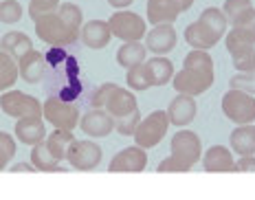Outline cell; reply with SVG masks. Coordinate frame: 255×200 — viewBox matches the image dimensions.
<instances>
[{"label":"cell","mask_w":255,"mask_h":200,"mask_svg":"<svg viewBox=\"0 0 255 200\" xmlns=\"http://www.w3.org/2000/svg\"><path fill=\"white\" fill-rule=\"evenodd\" d=\"M229 31V20L222 9L218 7H207L203 13L198 15L196 22L187 24L185 29V42L191 49H214V46L227 35Z\"/></svg>","instance_id":"1"},{"label":"cell","mask_w":255,"mask_h":200,"mask_svg":"<svg viewBox=\"0 0 255 200\" xmlns=\"http://www.w3.org/2000/svg\"><path fill=\"white\" fill-rule=\"evenodd\" d=\"M222 11H225L231 27L255 24V4H253V0H225Z\"/></svg>","instance_id":"21"},{"label":"cell","mask_w":255,"mask_h":200,"mask_svg":"<svg viewBox=\"0 0 255 200\" xmlns=\"http://www.w3.org/2000/svg\"><path fill=\"white\" fill-rule=\"evenodd\" d=\"M229 86L236 88V91L255 95V73H240V71H238V75L231 77Z\"/></svg>","instance_id":"36"},{"label":"cell","mask_w":255,"mask_h":200,"mask_svg":"<svg viewBox=\"0 0 255 200\" xmlns=\"http://www.w3.org/2000/svg\"><path fill=\"white\" fill-rule=\"evenodd\" d=\"M102 145L88 139H73L71 147L66 152V163H71L73 170L77 172H93L102 163Z\"/></svg>","instance_id":"9"},{"label":"cell","mask_w":255,"mask_h":200,"mask_svg":"<svg viewBox=\"0 0 255 200\" xmlns=\"http://www.w3.org/2000/svg\"><path fill=\"white\" fill-rule=\"evenodd\" d=\"M42 117H44L46 123H51L53 128L60 130H75L79 125V108L75 103H68L60 97H49L44 103H42Z\"/></svg>","instance_id":"7"},{"label":"cell","mask_w":255,"mask_h":200,"mask_svg":"<svg viewBox=\"0 0 255 200\" xmlns=\"http://www.w3.org/2000/svg\"><path fill=\"white\" fill-rule=\"evenodd\" d=\"M126 84H128V88H130V91H134V93L150 91L154 84H152V77H150V71H147L145 62H143V64L132 66V68H128Z\"/></svg>","instance_id":"30"},{"label":"cell","mask_w":255,"mask_h":200,"mask_svg":"<svg viewBox=\"0 0 255 200\" xmlns=\"http://www.w3.org/2000/svg\"><path fill=\"white\" fill-rule=\"evenodd\" d=\"M79 128L93 139H102L115 130V117H110L104 108H93L79 119Z\"/></svg>","instance_id":"15"},{"label":"cell","mask_w":255,"mask_h":200,"mask_svg":"<svg viewBox=\"0 0 255 200\" xmlns=\"http://www.w3.org/2000/svg\"><path fill=\"white\" fill-rule=\"evenodd\" d=\"M178 33L174 29V22H161L145 33V46L154 55H167L176 49Z\"/></svg>","instance_id":"12"},{"label":"cell","mask_w":255,"mask_h":200,"mask_svg":"<svg viewBox=\"0 0 255 200\" xmlns=\"http://www.w3.org/2000/svg\"><path fill=\"white\" fill-rule=\"evenodd\" d=\"M0 110L11 119L42 117V103L38 99L22 91H13V88H9V91L0 95Z\"/></svg>","instance_id":"8"},{"label":"cell","mask_w":255,"mask_h":200,"mask_svg":"<svg viewBox=\"0 0 255 200\" xmlns=\"http://www.w3.org/2000/svg\"><path fill=\"white\" fill-rule=\"evenodd\" d=\"M15 141H20L22 145H38L46 139V128H44V117H22L15 119L13 128Z\"/></svg>","instance_id":"16"},{"label":"cell","mask_w":255,"mask_h":200,"mask_svg":"<svg viewBox=\"0 0 255 200\" xmlns=\"http://www.w3.org/2000/svg\"><path fill=\"white\" fill-rule=\"evenodd\" d=\"M231 152L238 156H249L255 154V123H242L229 136Z\"/></svg>","instance_id":"23"},{"label":"cell","mask_w":255,"mask_h":200,"mask_svg":"<svg viewBox=\"0 0 255 200\" xmlns=\"http://www.w3.org/2000/svg\"><path fill=\"white\" fill-rule=\"evenodd\" d=\"M167 128H169L167 112L165 110H154V112H150L145 119L139 121V125H136V130L132 136H134L136 145L150 150V147H156L163 139H165Z\"/></svg>","instance_id":"4"},{"label":"cell","mask_w":255,"mask_h":200,"mask_svg":"<svg viewBox=\"0 0 255 200\" xmlns=\"http://www.w3.org/2000/svg\"><path fill=\"white\" fill-rule=\"evenodd\" d=\"M33 170H35V167L31 165V163H18V165H13V167H11V172H13V174H15V172H29V174H31Z\"/></svg>","instance_id":"42"},{"label":"cell","mask_w":255,"mask_h":200,"mask_svg":"<svg viewBox=\"0 0 255 200\" xmlns=\"http://www.w3.org/2000/svg\"><path fill=\"white\" fill-rule=\"evenodd\" d=\"M18 71L20 80H24L26 84H40L46 75V55L31 49L18 60Z\"/></svg>","instance_id":"19"},{"label":"cell","mask_w":255,"mask_h":200,"mask_svg":"<svg viewBox=\"0 0 255 200\" xmlns=\"http://www.w3.org/2000/svg\"><path fill=\"white\" fill-rule=\"evenodd\" d=\"M15 150H18L15 139L9 132H2V130H0V172L7 170V165L13 161Z\"/></svg>","instance_id":"32"},{"label":"cell","mask_w":255,"mask_h":200,"mask_svg":"<svg viewBox=\"0 0 255 200\" xmlns=\"http://www.w3.org/2000/svg\"><path fill=\"white\" fill-rule=\"evenodd\" d=\"M227 51L231 55H238L242 51L255 49V24H247V27H231L225 35Z\"/></svg>","instance_id":"22"},{"label":"cell","mask_w":255,"mask_h":200,"mask_svg":"<svg viewBox=\"0 0 255 200\" xmlns=\"http://www.w3.org/2000/svg\"><path fill=\"white\" fill-rule=\"evenodd\" d=\"M233 57V68L240 73H255V49L251 51H242Z\"/></svg>","instance_id":"37"},{"label":"cell","mask_w":255,"mask_h":200,"mask_svg":"<svg viewBox=\"0 0 255 200\" xmlns=\"http://www.w3.org/2000/svg\"><path fill=\"white\" fill-rule=\"evenodd\" d=\"M22 18V4L18 0H0V22L15 24Z\"/></svg>","instance_id":"33"},{"label":"cell","mask_w":255,"mask_h":200,"mask_svg":"<svg viewBox=\"0 0 255 200\" xmlns=\"http://www.w3.org/2000/svg\"><path fill=\"white\" fill-rule=\"evenodd\" d=\"M147 167V154H145V147L141 145H130L126 150L117 152L113 156V161L108 163V172H130V174H136V172H143Z\"/></svg>","instance_id":"13"},{"label":"cell","mask_w":255,"mask_h":200,"mask_svg":"<svg viewBox=\"0 0 255 200\" xmlns=\"http://www.w3.org/2000/svg\"><path fill=\"white\" fill-rule=\"evenodd\" d=\"M194 0H147L145 15L147 22L161 24V22H176V18L183 11L191 9Z\"/></svg>","instance_id":"11"},{"label":"cell","mask_w":255,"mask_h":200,"mask_svg":"<svg viewBox=\"0 0 255 200\" xmlns=\"http://www.w3.org/2000/svg\"><path fill=\"white\" fill-rule=\"evenodd\" d=\"M57 163L60 161L49 152V147H46L44 141L31 147V165L35 167V172H46V174L49 172H66L64 167L57 165Z\"/></svg>","instance_id":"27"},{"label":"cell","mask_w":255,"mask_h":200,"mask_svg":"<svg viewBox=\"0 0 255 200\" xmlns=\"http://www.w3.org/2000/svg\"><path fill=\"white\" fill-rule=\"evenodd\" d=\"M220 106H222L225 117L233 121L236 125L255 123V95L229 88V93L222 95Z\"/></svg>","instance_id":"3"},{"label":"cell","mask_w":255,"mask_h":200,"mask_svg":"<svg viewBox=\"0 0 255 200\" xmlns=\"http://www.w3.org/2000/svg\"><path fill=\"white\" fill-rule=\"evenodd\" d=\"M156 172H161V174H172V172L174 174H183V172H189V170L180 161L174 159V156H167V159H163L161 163H158Z\"/></svg>","instance_id":"39"},{"label":"cell","mask_w":255,"mask_h":200,"mask_svg":"<svg viewBox=\"0 0 255 200\" xmlns=\"http://www.w3.org/2000/svg\"><path fill=\"white\" fill-rule=\"evenodd\" d=\"M108 24L113 31V38H119L124 42H139L147 33L145 20L139 13L128 11V9H117L108 18Z\"/></svg>","instance_id":"6"},{"label":"cell","mask_w":255,"mask_h":200,"mask_svg":"<svg viewBox=\"0 0 255 200\" xmlns=\"http://www.w3.org/2000/svg\"><path fill=\"white\" fill-rule=\"evenodd\" d=\"M236 172H242V174H255V154L240 156V159L236 161Z\"/></svg>","instance_id":"40"},{"label":"cell","mask_w":255,"mask_h":200,"mask_svg":"<svg viewBox=\"0 0 255 200\" xmlns=\"http://www.w3.org/2000/svg\"><path fill=\"white\" fill-rule=\"evenodd\" d=\"M145 66H147V71H150V77H152L154 86H165V84L172 82V77H174L172 60H167V57H163V55L147 57Z\"/></svg>","instance_id":"26"},{"label":"cell","mask_w":255,"mask_h":200,"mask_svg":"<svg viewBox=\"0 0 255 200\" xmlns=\"http://www.w3.org/2000/svg\"><path fill=\"white\" fill-rule=\"evenodd\" d=\"M132 2H134V0H108V4L115 9H128Z\"/></svg>","instance_id":"41"},{"label":"cell","mask_w":255,"mask_h":200,"mask_svg":"<svg viewBox=\"0 0 255 200\" xmlns=\"http://www.w3.org/2000/svg\"><path fill=\"white\" fill-rule=\"evenodd\" d=\"M141 121V110H134L132 114H128L124 119H117L115 121V130L119 132L121 136H132L136 130V125H139Z\"/></svg>","instance_id":"35"},{"label":"cell","mask_w":255,"mask_h":200,"mask_svg":"<svg viewBox=\"0 0 255 200\" xmlns=\"http://www.w3.org/2000/svg\"><path fill=\"white\" fill-rule=\"evenodd\" d=\"M203 170L205 172H236V159H233L231 147L225 145H211L203 154Z\"/></svg>","instance_id":"20"},{"label":"cell","mask_w":255,"mask_h":200,"mask_svg":"<svg viewBox=\"0 0 255 200\" xmlns=\"http://www.w3.org/2000/svg\"><path fill=\"white\" fill-rule=\"evenodd\" d=\"M110 40H113V31H110L108 20H90L79 29V42H84V46L88 49H106Z\"/></svg>","instance_id":"17"},{"label":"cell","mask_w":255,"mask_h":200,"mask_svg":"<svg viewBox=\"0 0 255 200\" xmlns=\"http://www.w3.org/2000/svg\"><path fill=\"white\" fill-rule=\"evenodd\" d=\"M115 88H117V84H113V82H106V84H102V86H97L93 91V95H90V106L104 108L106 101H108V97H110V93H113Z\"/></svg>","instance_id":"38"},{"label":"cell","mask_w":255,"mask_h":200,"mask_svg":"<svg viewBox=\"0 0 255 200\" xmlns=\"http://www.w3.org/2000/svg\"><path fill=\"white\" fill-rule=\"evenodd\" d=\"M169 156H174L187 170H191L203 159V141L194 130H178L169 141Z\"/></svg>","instance_id":"5"},{"label":"cell","mask_w":255,"mask_h":200,"mask_svg":"<svg viewBox=\"0 0 255 200\" xmlns=\"http://www.w3.org/2000/svg\"><path fill=\"white\" fill-rule=\"evenodd\" d=\"M31 49H33V40L26 33H22V31H9V33H4L2 40H0V51L9 53L13 60H20V57L24 53H29Z\"/></svg>","instance_id":"25"},{"label":"cell","mask_w":255,"mask_h":200,"mask_svg":"<svg viewBox=\"0 0 255 200\" xmlns=\"http://www.w3.org/2000/svg\"><path fill=\"white\" fill-rule=\"evenodd\" d=\"M73 139H75V136H73V130H60V128H55L44 139V143H46V147H49L51 154L62 163V161H66V152H68V147H71Z\"/></svg>","instance_id":"28"},{"label":"cell","mask_w":255,"mask_h":200,"mask_svg":"<svg viewBox=\"0 0 255 200\" xmlns=\"http://www.w3.org/2000/svg\"><path fill=\"white\" fill-rule=\"evenodd\" d=\"M214 82H216V73L194 71V68H180L172 77L174 91L183 95H191V97H198V95L207 93L214 86Z\"/></svg>","instance_id":"10"},{"label":"cell","mask_w":255,"mask_h":200,"mask_svg":"<svg viewBox=\"0 0 255 200\" xmlns=\"http://www.w3.org/2000/svg\"><path fill=\"white\" fill-rule=\"evenodd\" d=\"M60 2L62 0H31L29 2V18L35 20V18H40V15H44V13L57 11Z\"/></svg>","instance_id":"34"},{"label":"cell","mask_w":255,"mask_h":200,"mask_svg":"<svg viewBox=\"0 0 255 200\" xmlns=\"http://www.w3.org/2000/svg\"><path fill=\"white\" fill-rule=\"evenodd\" d=\"M20 80L18 71V60H13L9 53L0 51V93L13 88V84Z\"/></svg>","instance_id":"29"},{"label":"cell","mask_w":255,"mask_h":200,"mask_svg":"<svg viewBox=\"0 0 255 200\" xmlns=\"http://www.w3.org/2000/svg\"><path fill=\"white\" fill-rule=\"evenodd\" d=\"M33 24H35V35L49 46H60L62 49V46H68L79 40V31L68 27L57 15V11L40 15V18L33 20Z\"/></svg>","instance_id":"2"},{"label":"cell","mask_w":255,"mask_h":200,"mask_svg":"<svg viewBox=\"0 0 255 200\" xmlns=\"http://www.w3.org/2000/svg\"><path fill=\"white\" fill-rule=\"evenodd\" d=\"M57 15H60L64 22H66L71 29H75V31H79L82 29V24H84V13H82V9H79L75 2H60V7H57Z\"/></svg>","instance_id":"31"},{"label":"cell","mask_w":255,"mask_h":200,"mask_svg":"<svg viewBox=\"0 0 255 200\" xmlns=\"http://www.w3.org/2000/svg\"><path fill=\"white\" fill-rule=\"evenodd\" d=\"M117 64H119L121 68H132L136 64H143V62L147 60V46L141 44L139 42H124V44L117 49Z\"/></svg>","instance_id":"24"},{"label":"cell","mask_w":255,"mask_h":200,"mask_svg":"<svg viewBox=\"0 0 255 200\" xmlns=\"http://www.w3.org/2000/svg\"><path fill=\"white\" fill-rule=\"evenodd\" d=\"M165 112H167L169 125H174V128H187L191 121L196 119V114H198V103H196V99L191 95L178 93L169 101Z\"/></svg>","instance_id":"14"},{"label":"cell","mask_w":255,"mask_h":200,"mask_svg":"<svg viewBox=\"0 0 255 200\" xmlns=\"http://www.w3.org/2000/svg\"><path fill=\"white\" fill-rule=\"evenodd\" d=\"M104 110L110 114V117H115V121L117 119H124V117H128V114H132L134 110H139L134 91L117 86L115 91L110 93V97H108V101H106Z\"/></svg>","instance_id":"18"}]
</instances>
